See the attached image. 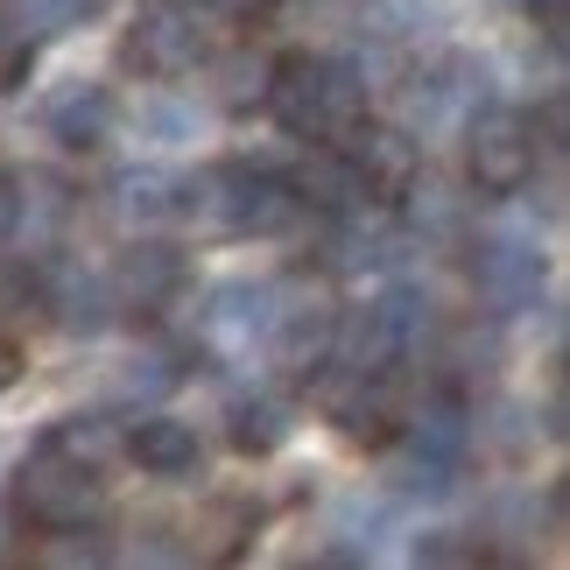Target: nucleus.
<instances>
[{"label": "nucleus", "instance_id": "obj_6", "mask_svg": "<svg viewBox=\"0 0 570 570\" xmlns=\"http://www.w3.org/2000/svg\"><path fill=\"white\" fill-rule=\"evenodd\" d=\"M135 71L148 78H184L205 63V8H190V0H156L135 29H127V50H120Z\"/></svg>", "mask_w": 570, "mask_h": 570}, {"label": "nucleus", "instance_id": "obj_13", "mask_svg": "<svg viewBox=\"0 0 570 570\" xmlns=\"http://www.w3.org/2000/svg\"><path fill=\"white\" fill-rule=\"evenodd\" d=\"M127 458H135L148 479H190L205 444H197V430L177 423V415H141L135 436H127Z\"/></svg>", "mask_w": 570, "mask_h": 570}, {"label": "nucleus", "instance_id": "obj_7", "mask_svg": "<svg viewBox=\"0 0 570 570\" xmlns=\"http://www.w3.org/2000/svg\"><path fill=\"white\" fill-rule=\"evenodd\" d=\"M338 148H345V163H353L366 205H402V197L415 190V177H423V148H415L402 127H366L360 120Z\"/></svg>", "mask_w": 570, "mask_h": 570}, {"label": "nucleus", "instance_id": "obj_4", "mask_svg": "<svg viewBox=\"0 0 570 570\" xmlns=\"http://www.w3.org/2000/svg\"><path fill=\"white\" fill-rule=\"evenodd\" d=\"M14 500L29 508V521H42V529H71V521H92L99 514V465H85V458L42 444L29 465H21L14 479Z\"/></svg>", "mask_w": 570, "mask_h": 570}, {"label": "nucleus", "instance_id": "obj_25", "mask_svg": "<svg viewBox=\"0 0 570 570\" xmlns=\"http://www.w3.org/2000/svg\"><path fill=\"white\" fill-rule=\"evenodd\" d=\"M14 557V508H0V563Z\"/></svg>", "mask_w": 570, "mask_h": 570}, {"label": "nucleus", "instance_id": "obj_10", "mask_svg": "<svg viewBox=\"0 0 570 570\" xmlns=\"http://www.w3.org/2000/svg\"><path fill=\"white\" fill-rule=\"evenodd\" d=\"M472 275H479V296H487L493 311H521V303H535V289H542V254L521 247V239H487V247L472 254Z\"/></svg>", "mask_w": 570, "mask_h": 570}, {"label": "nucleus", "instance_id": "obj_19", "mask_svg": "<svg viewBox=\"0 0 570 570\" xmlns=\"http://www.w3.org/2000/svg\"><path fill=\"white\" fill-rule=\"evenodd\" d=\"M36 563L42 570H92V563H106V542L85 521H71V529H57V542H36Z\"/></svg>", "mask_w": 570, "mask_h": 570}, {"label": "nucleus", "instance_id": "obj_5", "mask_svg": "<svg viewBox=\"0 0 570 570\" xmlns=\"http://www.w3.org/2000/svg\"><path fill=\"white\" fill-rule=\"evenodd\" d=\"M465 163H472V184L487 197H521L535 184V127L521 114H508V106H493V114L472 120Z\"/></svg>", "mask_w": 570, "mask_h": 570}, {"label": "nucleus", "instance_id": "obj_16", "mask_svg": "<svg viewBox=\"0 0 570 570\" xmlns=\"http://www.w3.org/2000/svg\"><path fill=\"white\" fill-rule=\"evenodd\" d=\"M42 311H57L63 332H106V324H114V282L71 275V282H57V289L42 296Z\"/></svg>", "mask_w": 570, "mask_h": 570}, {"label": "nucleus", "instance_id": "obj_12", "mask_svg": "<svg viewBox=\"0 0 570 570\" xmlns=\"http://www.w3.org/2000/svg\"><path fill=\"white\" fill-rule=\"evenodd\" d=\"M289 197L296 205H311V212H353V205H366V190H360V177H353V163H345V148H311L289 177Z\"/></svg>", "mask_w": 570, "mask_h": 570}, {"label": "nucleus", "instance_id": "obj_3", "mask_svg": "<svg viewBox=\"0 0 570 570\" xmlns=\"http://www.w3.org/2000/svg\"><path fill=\"white\" fill-rule=\"evenodd\" d=\"M184 197H190L184 212L212 218L218 233H282L303 212L289 197V184L268 177V169H247V163H226V169H212V177L184 184Z\"/></svg>", "mask_w": 570, "mask_h": 570}, {"label": "nucleus", "instance_id": "obj_24", "mask_svg": "<svg viewBox=\"0 0 570 570\" xmlns=\"http://www.w3.org/2000/svg\"><path fill=\"white\" fill-rule=\"evenodd\" d=\"M14 374H21V353H14V345H8V338H0V387H8Z\"/></svg>", "mask_w": 570, "mask_h": 570}, {"label": "nucleus", "instance_id": "obj_23", "mask_svg": "<svg viewBox=\"0 0 570 570\" xmlns=\"http://www.w3.org/2000/svg\"><path fill=\"white\" fill-rule=\"evenodd\" d=\"M21 226V184L8 177V169H0V239H8Z\"/></svg>", "mask_w": 570, "mask_h": 570}, {"label": "nucleus", "instance_id": "obj_8", "mask_svg": "<svg viewBox=\"0 0 570 570\" xmlns=\"http://www.w3.org/2000/svg\"><path fill=\"white\" fill-rule=\"evenodd\" d=\"M332 338H338L332 303H296V311H275V324H268V353H275V366H289V374L332 366Z\"/></svg>", "mask_w": 570, "mask_h": 570}, {"label": "nucleus", "instance_id": "obj_2", "mask_svg": "<svg viewBox=\"0 0 570 570\" xmlns=\"http://www.w3.org/2000/svg\"><path fill=\"white\" fill-rule=\"evenodd\" d=\"M423 332H430L423 296L415 289H381L360 317H338L332 353H338V366H353V374H394L402 360L423 353Z\"/></svg>", "mask_w": 570, "mask_h": 570}, {"label": "nucleus", "instance_id": "obj_1", "mask_svg": "<svg viewBox=\"0 0 570 570\" xmlns=\"http://www.w3.org/2000/svg\"><path fill=\"white\" fill-rule=\"evenodd\" d=\"M268 114L289 127L296 141H345L366 120V71L338 57H311L289 50L282 63H268V85H261Z\"/></svg>", "mask_w": 570, "mask_h": 570}, {"label": "nucleus", "instance_id": "obj_21", "mask_svg": "<svg viewBox=\"0 0 570 570\" xmlns=\"http://www.w3.org/2000/svg\"><path fill=\"white\" fill-rule=\"evenodd\" d=\"M50 444H57V451H71V458H85V465H99V458L114 451V430H106V423H85V415H78V423H63Z\"/></svg>", "mask_w": 570, "mask_h": 570}, {"label": "nucleus", "instance_id": "obj_17", "mask_svg": "<svg viewBox=\"0 0 570 570\" xmlns=\"http://www.w3.org/2000/svg\"><path fill=\"white\" fill-rule=\"evenodd\" d=\"M289 430H296V409L289 402H239L233 409V451H247V458H268V451H282L289 444Z\"/></svg>", "mask_w": 570, "mask_h": 570}, {"label": "nucleus", "instance_id": "obj_20", "mask_svg": "<svg viewBox=\"0 0 570 570\" xmlns=\"http://www.w3.org/2000/svg\"><path fill=\"white\" fill-rule=\"evenodd\" d=\"M451 479H458V465H444V458H430V451H415V444H402V458H394V487L402 493H451Z\"/></svg>", "mask_w": 570, "mask_h": 570}, {"label": "nucleus", "instance_id": "obj_18", "mask_svg": "<svg viewBox=\"0 0 570 570\" xmlns=\"http://www.w3.org/2000/svg\"><path fill=\"white\" fill-rule=\"evenodd\" d=\"M268 303H275L268 289H247V282H233V289H218V296H212V317H205V324H212L218 338H226V332H233V338H261V332L275 324Z\"/></svg>", "mask_w": 570, "mask_h": 570}, {"label": "nucleus", "instance_id": "obj_9", "mask_svg": "<svg viewBox=\"0 0 570 570\" xmlns=\"http://www.w3.org/2000/svg\"><path fill=\"white\" fill-rule=\"evenodd\" d=\"M106 282H114V303H127V311H163L184 282V254L163 247V239H141V247L120 254V268Z\"/></svg>", "mask_w": 570, "mask_h": 570}, {"label": "nucleus", "instance_id": "obj_15", "mask_svg": "<svg viewBox=\"0 0 570 570\" xmlns=\"http://www.w3.org/2000/svg\"><path fill=\"white\" fill-rule=\"evenodd\" d=\"M114 205L127 218H141V226H163V218L184 212V184L169 177V169H127V177L114 184Z\"/></svg>", "mask_w": 570, "mask_h": 570}, {"label": "nucleus", "instance_id": "obj_11", "mask_svg": "<svg viewBox=\"0 0 570 570\" xmlns=\"http://www.w3.org/2000/svg\"><path fill=\"white\" fill-rule=\"evenodd\" d=\"M402 444L444 458V465H465V444H472V409H465V394H458V387L423 394V409L402 423Z\"/></svg>", "mask_w": 570, "mask_h": 570}, {"label": "nucleus", "instance_id": "obj_22", "mask_svg": "<svg viewBox=\"0 0 570 570\" xmlns=\"http://www.w3.org/2000/svg\"><path fill=\"white\" fill-rule=\"evenodd\" d=\"M479 557H487V550H479V542H458L451 529L415 542V563H479Z\"/></svg>", "mask_w": 570, "mask_h": 570}, {"label": "nucleus", "instance_id": "obj_14", "mask_svg": "<svg viewBox=\"0 0 570 570\" xmlns=\"http://www.w3.org/2000/svg\"><path fill=\"white\" fill-rule=\"evenodd\" d=\"M106 127H114V92L106 85H78L71 99L50 106V135L63 148H92V141H106Z\"/></svg>", "mask_w": 570, "mask_h": 570}]
</instances>
